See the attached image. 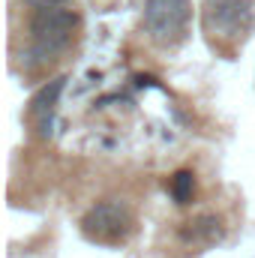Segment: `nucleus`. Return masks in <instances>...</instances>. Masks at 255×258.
Masks as SVG:
<instances>
[{
  "mask_svg": "<svg viewBox=\"0 0 255 258\" xmlns=\"http://www.w3.org/2000/svg\"><path fill=\"white\" fill-rule=\"evenodd\" d=\"M219 234H222L219 219L210 216V213H204V216H198V219L186 222V228H183V237L192 240V243H210V240H216Z\"/></svg>",
  "mask_w": 255,
  "mask_h": 258,
  "instance_id": "6",
  "label": "nucleus"
},
{
  "mask_svg": "<svg viewBox=\"0 0 255 258\" xmlns=\"http://www.w3.org/2000/svg\"><path fill=\"white\" fill-rule=\"evenodd\" d=\"M63 81L66 78H54L51 84H45L36 96H33V102H30V117L36 120V126L45 132L48 126V117H51V108H54V102H57V96H60V90H63Z\"/></svg>",
  "mask_w": 255,
  "mask_h": 258,
  "instance_id": "5",
  "label": "nucleus"
},
{
  "mask_svg": "<svg viewBox=\"0 0 255 258\" xmlns=\"http://www.w3.org/2000/svg\"><path fill=\"white\" fill-rule=\"evenodd\" d=\"M189 0H144V30L156 45H177L189 30Z\"/></svg>",
  "mask_w": 255,
  "mask_h": 258,
  "instance_id": "2",
  "label": "nucleus"
},
{
  "mask_svg": "<svg viewBox=\"0 0 255 258\" xmlns=\"http://www.w3.org/2000/svg\"><path fill=\"white\" fill-rule=\"evenodd\" d=\"M255 21V0H204V24L213 36L240 39Z\"/></svg>",
  "mask_w": 255,
  "mask_h": 258,
  "instance_id": "4",
  "label": "nucleus"
},
{
  "mask_svg": "<svg viewBox=\"0 0 255 258\" xmlns=\"http://www.w3.org/2000/svg\"><path fill=\"white\" fill-rule=\"evenodd\" d=\"M78 27V15L66 0H33L30 12V48L24 63L36 69L39 63L51 60L57 51H63Z\"/></svg>",
  "mask_w": 255,
  "mask_h": 258,
  "instance_id": "1",
  "label": "nucleus"
},
{
  "mask_svg": "<svg viewBox=\"0 0 255 258\" xmlns=\"http://www.w3.org/2000/svg\"><path fill=\"white\" fill-rule=\"evenodd\" d=\"M132 225H135V213H132V207L126 201H99L81 219V231L90 240H99V243L126 240Z\"/></svg>",
  "mask_w": 255,
  "mask_h": 258,
  "instance_id": "3",
  "label": "nucleus"
},
{
  "mask_svg": "<svg viewBox=\"0 0 255 258\" xmlns=\"http://www.w3.org/2000/svg\"><path fill=\"white\" fill-rule=\"evenodd\" d=\"M168 192L171 198L177 201V204H186L195 192V177H192V171H177L174 177H171V183H168Z\"/></svg>",
  "mask_w": 255,
  "mask_h": 258,
  "instance_id": "7",
  "label": "nucleus"
}]
</instances>
